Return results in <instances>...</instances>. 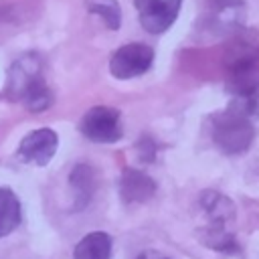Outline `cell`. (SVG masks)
Wrapping results in <instances>:
<instances>
[{"mask_svg":"<svg viewBox=\"0 0 259 259\" xmlns=\"http://www.w3.org/2000/svg\"><path fill=\"white\" fill-rule=\"evenodd\" d=\"M235 101L239 103V107H241L249 117L259 119V83H257L253 89H249L245 95H239Z\"/></svg>","mask_w":259,"mask_h":259,"instance_id":"obj_14","label":"cell"},{"mask_svg":"<svg viewBox=\"0 0 259 259\" xmlns=\"http://www.w3.org/2000/svg\"><path fill=\"white\" fill-rule=\"evenodd\" d=\"M69 184L73 188V210H83L95 192V170L89 164H77L69 174Z\"/></svg>","mask_w":259,"mask_h":259,"instance_id":"obj_10","label":"cell"},{"mask_svg":"<svg viewBox=\"0 0 259 259\" xmlns=\"http://www.w3.org/2000/svg\"><path fill=\"white\" fill-rule=\"evenodd\" d=\"M154 63L152 47L144 42H127L115 49L109 57V73L115 79H134L144 75Z\"/></svg>","mask_w":259,"mask_h":259,"instance_id":"obj_5","label":"cell"},{"mask_svg":"<svg viewBox=\"0 0 259 259\" xmlns=\"http://www.w3.org/2000/svg\"><path fill=\"white\" fill-rule=\"evenodd\" d=\"M259 83V45L243 40L227 57V89L239 97Z\"/></svg>","mask_w":259,"mask_h":259,"instance_id":"obj_3","label":"cell"},{"mask_svg":"<svg viewBox=\"0 0 259 259\" xmlns=\"http://www.w3.org/2000/svg\"><path fill=\"white\" fill-rule=\"evenodd\" d=\"M45 79L42 77V61L36 53H26L14 65L10 67L8 73V95L10 99H22L24 93L36 83Z\"/></svg>","mask_w":259,"mask_h":259,"instance_id":"obj_8","label":"cell"},{"mask_svg":"<svg viewBox=\"0 0 259 259\" xmlns=\"http://www.w3.org/2000/svg\"><path fill=\"white\" fill-rule=\"evenodd\" d=\"M22 223V208L18 196L10 190L0 186V239L16 231Z\"/></svg>","mask_w":259,"mask_h":259,"instance_id":"obj_12","label":"cell"},{"mask_svg":"<svg viewBox=\"0 0 259 259\" xmlns=\"http://www.w3.org/2000/svg\"><path fill=\"white\" fill-rule=\"evenodd\" d=\"M113 241L103 231L87 233L73 249V259H109Z\"/></svg>","mask_w":259,"mask_h":259,"instance_id":"obj_11","label":"cell"},{"mask_svg":"<svg viewBox=\"0 0 259 259\" xmlns=\"http://www.w3.org/2000/svg\"><path fill=\"white\" fill-rule=\"evenodd\" d=\"M210 136L221 152L235 156L247 152L255 138V130L249 115L239 107L237 101H233L225 111H217L210 117Z\"/></svg>","mask_w":259,"mask_h":259,"instance_id":"obj_2","label":"cell"},{"mask_svg":"<svg viewBox=\"0 0 259 259\" xmlns=\"http://www.w3.org/2000/svg\"><path fill=\"white\" fill-rule=\"evenodd\" d=\"M136 259H170L168 255H162L160 251H156V249H146V251H142Z\"/></svg>","mask_w":259,"mask_h":259,"instance_id":"obj_16","label":"cell"},{"mask_svg":"<svg viewBox=\"0 0 259 259\" xmlns=\"http://www.w3.org/2000/svg\"><path fill=\"white\" fill-rule=\"evenodd\" d=\"M59 148V136L51 127H38L30 134H26L18 146L16 158L26 164L34 166H47Z\"/></svg>","mask_w":259,"mask_h":259,"instance_id":"obj_7","label":"cell"},{"mask_svg":"<svg viewBox=\"0 0 259 259\" xmlns=\"http://www.w3.org/2000/svg\"><path fill=\"white\" fill-rule=\"evenodd\" d=\"M136 150H138L142 162H152V160L156 158V150H158V146H156V142H154L150 136H142L140 142L136 144Z\"/></svg>","mask_w":259,"mask_h":259,"instance_id":"obj_15","label":"cell"},{"mask_svg":"<svg viewBox=\"0 0 259 259\" xmlns=\"http://www.w3.org/2000/svg\"><path fill=\"white\" fill-rule=\"evenodd\" d=\"M85 6L91 14L99 16L109 30H117L121 24V8L117 0H85Z\"/></svg>","mask_w":259,"mask_h":259,"instance_id":"obj_13","label":"cell"},{"mask_svg":"<svg viewBox=\"0 0 259 259\" xmlns=\"http://www.w3.org/2000/svg\"><path fill=\"white\" fill-rule=\"evenodd\" d=\"M140 24L150 34L166 32L178 18L182 0H134Z\"/></svg>","mask_w":259,"mask_h":259,"instance_id":"obj_6","label":"cell"},{"mask_svg":"<svg viewBox=\"0 0 259 259\" xmlns=\"http://www.w3.org/2000/svg\"><path fill=\"white\" fill-rule=\"evenodd\" d=\"M79 132L95 144H115L121 140V115L107 105L91 107L79 121Z\"/></svg>","mask_w":259,"mask_h":259,"instance_id":"obj_4","label":"cell"},{"mask_svg":"<svg viewBox=\"0 0 259 259\" xmlns=\"http://www.w3.org/2000/svg\"><path fill=\"white\" fill-rule=\"evenodd\" d=\"M156 190H158V186L148 174H144L136 168H125L123 170L121 180H119V196H121L123 204L148 202L156 194Z\"/></svg>","mask_w":259,"mask_h":259,"instance_id":"obj_9","label":"cell"},{"mask_svg":"<svg viewBox=\"0 0 259 259\" xmlns=\"http://www.w3.org/2000/svg\"><path fill=\"white\" fill-rule=\"evenodd\" d=\"M198 204L204 214V225L200 227V241L219 253L235 255L241 253V247L235 239V219L237 208L233 200L219 190H202Z\"/></svg>","mask_w":259,"mask_h":259,"instance_id":"obj_1","label":"cell"}]
</instances>
